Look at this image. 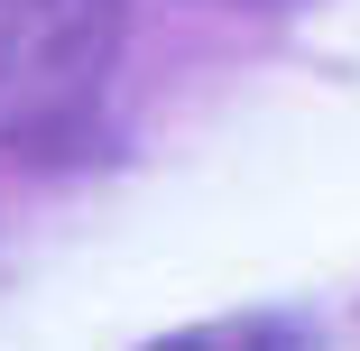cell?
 <instances>
[{
  "mask_svg": "<svg viewBox=\"0 0 360 351\" xmlns=\"http://www.w3.org/2000/svg\"><path fill=\"white\" fill-rule=\"evenodd\" d=\"M120 65V0H0V148L65 158Z\"/></svg>",
  "mask_w": 360,
  "mask_h": 351,
  "instance_id": "cell-1",
  "label": "cell"
},
{
  "mask_svg": "<svg viewBox=\"0 0 360 351\" xmlns=\"http://www.w3.org/2000/svg\"><path fill=\"white\" fill-rule=\"evenodd\" d=\"M139 351H314V324L305 314H203V324H176Z\"/></svg>",
  "mask_w": 360,
  "mask_h": 351,
  "instance_id": "cell-2",
  "label": "cell"
}]
</instances>
